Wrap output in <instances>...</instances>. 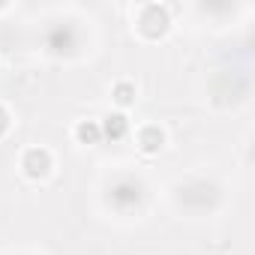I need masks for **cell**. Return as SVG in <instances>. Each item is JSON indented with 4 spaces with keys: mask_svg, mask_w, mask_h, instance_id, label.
Here are the masks:
<instances>
[{
    "mask_svg": "<svg viewBox=\"0 0 255 255\" xmlns=\"http://www.w3.org/2000/svg\"><path fill=\"white\" fill-rule=\"evenodd\" d=\"M78 135H81V138H90V141H93V138L99 135V129H96V126H81V129H78Z\"/></svg>",
    "mask_w": 255,
    "mask_h": 255,
    "instance_id": "277c9868",
    "label": "cell"
},
{
    "mask_svg": "<svg viewBox=\"0 0 255 255\" xmlns=\"http://www.w3.org/2000/svg\"><path fill=\"white\" fill-rule=\"evenodd\" d=\"M123 129H126V123H123V117H108L105 120V135H111V138H120L123 135Z\"/></svg>",
    "mask_w": 255,
    "mask_h": 255,
    "instance_id": "7a4b0ae2",
    "label": "cell"
},
{
    "mask_svg": "<svg viewBox=\"0 0 255 255\" xmlns=\"http://www.w3.org/2000/svg\"><path fill=\"white\" fill-rule=\"evenodd\" d=\"M132 96H129V87H120L117 90V102H129Z\"/></svg>",
    "mask_w": 255,
    "mask_h": 255,
    "instance_id": "5b68a950",
    "label": "cell"
},
{
    "mask_svg": "<svg viewBox=\"0 0 255 255\" xmlns=\"http://www.w3.org/2000/svg\"><path fill=\"white\" fill-rule=\"evenodd\" d=\"M48 168V156L42 153V150H30V156H27V171L30 174H42Z\"/></svg>",
    "mask_w": 255,
    "mask_h": 255,
    "instance_id": "6da1fadb",
    "label": "cell"
},
{
    "mask_svg": "<svg viewBox=\"0 0 255 255\" xmlns=\"http://www.w3.org/2000/svg\"><path fill=\"white\" fill-rule=\"evenodd\" d=\"M159 141H162V135H153V132H150V135H144V150H156V147H159Z\"/></svg>",
    "mask_w": 255,
    "mask_h": 255,
    "instance_id": "3957f363",
    "label": "cell"
}]
</instances>
